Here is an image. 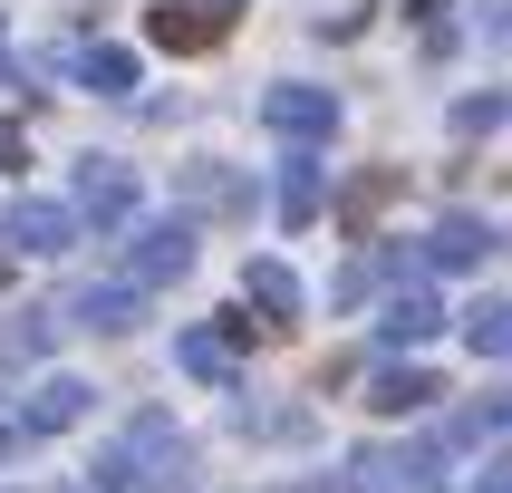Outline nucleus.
<instances>
[{"mask_svg":"<svg viewBox=\"0 0 512 493\" xmlns=\"http://www.w3.org/2000/svg\"><path fill=\"white\" fill-rule=\"evenodd\" d=\"M184 484H194V435L165 406H136L126 435L97 445V464H87V493H184Z\"/></svg>","mask_w":512,"mask_h":493,"instance_id":"1","label":"nucleus"},{"mask_svg":"<svg viewBox=\"0 0 512 493\" xmlns=\"http://www.w3.org/2000/svg\"><path fill=\"white\" fill-rule=\"evenodd\" d=\"M116 271H126V290H165L194 271V223L184 213H165V223H126V252H116Z\"/></svg>","mask_w":512,"mask_h":493,"instance_id":"2","label":"nucleus"},{"mask_svg":"<svg viewBox=\"0 0 512 493\" xmlns=\"http://www.w3.org/2000/svg\"><path fill=\"white\" fill-rule=\"evenodd\" d=\"M261 126H271L290 155H310V145L339 136V97H329V87H310V78H281L271 97H261Z\"/></svg>","mask_w":512,"mask_h":493,"instance_id":"3","label":"nucleus"},{"mask_svg":"<svg viewBox=\"0 0 512 493\" xmlns=\"http://www.w3.org/2000/svg\"><path fill=\"white\" fill-rule=\"evenodd\" d=\"M145 39L165 58H203L232 39V0H165V10H145Z\"/></svg>","mask_w":512,"mask_h":493,"instance_id":"4","label":"nucleus"},{"mask_svg":"<svg viewBox=\"0 0 512 493\" xmlns=\"http://www.w3.org/2000/svg\"><path fill=\"white\" fill-rule=\"evenodd\" d=\"M435 474H445V464H435L426 445H358V455H348V493H445Z\"/></svg>","mask_w":512,"mask_h":493,"instance_id":"5","label":"nucleus"},{"mask_svg":"<svg viewBox=\"0 0 512 493\" xmlns=\"http://www.w3.org/2000/svg\"><path fill=\"white\" fill-rule=\"evenodd\" d=\"M68 213L97 232H126L136 223V165H116V155H87L78 165V194H68Z\"/></svg>","mask_w":512,"mask_h":493,"instance_id":"6","label":"nucleus"},{"mask_svg":"<svg viewBox=\"0 0 512 493\" xmlns=\"http://www.w3.org/2000/svg\"><path fill=\"white\" fill-rule=\"evenodd\" d=\"M78 213H68V203H49V194H20L10 203V213H0V242H10V252H39V261H58V252H78Z\"/></svg>","mask_w":512,"mask_h":493,"instance_id":"7","label":"nucleus"},{"mask_svg":"<svg viewBox=\"0 0 512 493\" xmlns=\"http://www.w3.org/2000/svg\"><path fill=\"white\" fill-rule=\"evenodd\" d=\"M368 329H377V348H426V339H445V300H435L426 281H416V290H387Z\"/></svg>","mask_w":512,"mask_h":493,"instance_id":"8","label":"nucleus"},{"mask_svg":"<svg viewBox=\"0 0 512 493\" xmlns=\"http://www.w3.org/2000/svg\"><path fill=\"white\" fill-rule=\"evenodd\" d=\"M87 406H97V387H87V377H68V368H58V377H39V387H29V397L10 406V416H20V426H29V445H39V435L78 426Z\"/></svg>","mask_w":512,"mask_h":493,"instance_id":"9","label":"nucleus"},{"mask_svg":"<svg viewBox=\"0 0 512 493\" xmlns=\"http://www.w3.org/2000/svg\"><path fill=\"white\" fill-rule=\"evenodd\" d=\"M416 252H426V271H484V261H493V223H484V213H445Z\"/></svg>","mask_w":512,"mask_h":493,"instance_id":"10","label":"nucleus"},{"mask_svg":"<svg viewBox=\"0 0 512 493\" xmlns=\"http://www.w3.org/2000/svg\"><path fill=\"white\" fill-rule=\"evenodd\" d=\"M58 310L78 319V329H97V339H126V329H136V319H145V300H136V290H126V281H87V290H68Z\"/></svg>","mask_w":512,"mask_h":493,"instance_id":"11","label":"nucleus"},{"mask_svg":"<svg viewBox=\"0 0 512 493\" xmlns=\"http://www.w3.org/2000/svg\"><path fill=\"white\" fill-rule=\"evenodd\" d=\"M242 310H252L261 329H290V319H300V271H290V261H271V252H261L252 271H242Z\"/></svg>","mask_w":512,"mask_h":493,"instance_id":"12","label":"nucleus"},{"mask_svg":"<svg viewBox=\"0 0 512 493\" xmlns=\"http://www.w3.org/2000/svg\"><path fill=\"white\" fill-rule=\"evenodd\" d=\"M174 194H184V213H223V223L252 213V184H242L232 165H184V174H174Z\"/></svg>","mask_w":512,"mask_h":493,"instance_id":"13","label":"nucleus"},{"mask_svg":"<svg viewBox=\"0 0 512 493\" xmlns=\"http://www.w3.org/2000/svg\"><path fill=\"white\" fill-rule=\"evenodd\" d=\"M68 78L97 87V97H136V49H116V39H78V49H68Z\"/></svg>","mask_w":512,"mask_h":493,"instance_id":"14","label":"nucleus"},{"mask_svg":"<svg viewBox=\"0 0 512 493\" xmlns=\"http://www.w3.org/2000/svg\"><path fill=\"white\" fill-rule=\"evenodd\" d=\"M319 203H329V174H319V155H290L281 184H271V213L300 232V223H319Z\"/></svg>","mask_w":512,"mask_h":493,"instance_id":"15","label":"nucleus"},{"mask_svg":"<svg viewBox=\"0 0 512 493\" xmlns=\"http://www.w3.org/2000/svg\"><path fill=\"white\" fill-rule=\"evenodd\" d=\"M174 368L203 377V387H232V377H242V348H232L223 329H184V339H174Z\"/></svg>","mask_w":512,"mask_h":493,"instance_id":"16","label":"nucleus"},{"mask_svg":"<svg viewBox=\"0 0 512 493\" xmlns=\"http://www.w3.org/2000/svg\"><path fill=\"white\" fill-rule=\"evenodd\" d=\"M435 397H445V387H435L426 368H377L368 377V406H377V416H416V406H435Z\"/></svg>","mask_w":512,"mask_h":493,"instance_id":"17","label":"nucleus"},{"mask_svg":"<svg viewBox=\"0 0 512 493\" xmlns=\"http://www.w3.org/2000/svg\"><path fill=\"white\" fill-rule=\"evenodd\" d=\"M49 339H58V310H10L0 319V368H29Z\"/></svg>","mask_w":512,"mask_h":493,"instance_id":"18","label":"nucleus"},{"mask_svg":"<svg viewBox=\"0 0 512 493\" xmlns=\"http://www.w3.org/2000/svg\"><path fill=\"white\" fill-rule=\"evenodd\" d=\"M464 348L474 358H512V300H474L464 310Z\"/></svg>","mask_w":512,"mask_h":493,"instance_id":"19","label":"nucleus"},{"mask_svg":"<svg viewBox=\"0 0 512 493\" xmlns=\"http://www.w3.org/2000/svg\"><path fill=\"white\" fill-rule=\"evenodd\" d=\"M242 435H271V445H310V406H242Z\"/></svg>","mask_w":512,"mask_h":493,"instance_id":"20","label":"nucleus"},{"mask_svg":"<svg viewBox=\"0 0 512 493\" xmlns=\"http://www.w3.org/2000/svg\"><path fill=\"white\" fill-rule=\"evenodd\" d=\"M397 184H406L397 165H377V174H358V184H348V223L368 232V213H387V203H397Z\"/></svg>","mask_w":512,"mask_h":493,"instance_id":"21","label":"nucleus"},{"mask_svg":"<svg viewBox=\"0 0 512 493\" xmlns=\"http://www.w3.org/2000/svg\"><path fill=\"white\" fill-rule=\"evenodd\" d=\"M406 20L426 29V49H445L455 39V0H406Z\"/></svg>","mask_w":512,"mask_h":493,"instance_id":"22","label":"nucleus"},{"mask_svg":"<svg viewBox=\"0 0 512 493\" xmlns=\"http://www.w3.org/2000/svg\"><path fill=\"white\" fill-rule=\"evenodd\" d=\"M29 165V136H20V116H0V174H20Z\"/></svg>","mask_w":512,"mask_h":493,"instance_id":"23","label":"nucleus"},{"mask_svg":"<svg viewBox=\"0 0 512 493\" xmlns=\"http://www.w3.org/2000/svg\"><path fill=\"white\" fill-rule=\"evenodd\" d=\"M493 116H503V97H464V107H455V126H464V136H484Z\"/></svg>","mask_w":512,"mask_h":493,"instance_id":"24","label":"nucleus"},{"mask_svg":"<svg viewBox=\"0 0 512 493\" xmlns=\"http://www.w3.org/2000/svg\"><path fill=\"white\" fill-rule=\"evenodd\" d=\"M213 329H223V339H232V348H252V339H271V329H261V319H252V310H223V319H213Z\"/></svg>","mask_w":512,"mask_h":493,"instance_id":"25","label":"nucleus"},{"mask_svg":"<svg viewBox=\"0 0 512 493\" xmlns=\"http://www.w3.org/2000/svg\"><path fill=\"white\" fill-rule=\"evenodd\" d=\"M484 39H493V49H512V0H484Z\"/></svg>","mask_w":512,"mask_h":493,"instance_id":"26","label":"nucleus"},{"mask_svg":"<svg viewBox=\"0 0 512 493\" xmlns=\"http://www.w3.org/2000/svg\"><path fill=\"white\" fill-rule=\"evenodd\" d=\"M10 455H29V426L10 416V406H0V464H10Z\"/></svg>","mask_w":512,"mask_h":493,"instance_id":"27","label":"nucleus"},{"mask_svg":"<svg viewBox=\"0 0 512 493\" xmlns=\"http://www.w3.org/2000/svg\"><path fill=\"white\" fill-rule=\"evenodd\" d=\"M474 493H512V455H493L484 474H474Z\"/></svg>","mask_w":512,"mask_h":493,"instance_id":"28","label":"nucleus"},{"mask_svg":"<svg viewBox=\"0 0 512 493\" xmlns=\"http://www.w3.org/2000/svg\"><path fill=\"white\" fill-rule=\"evenodd\" d=\"M271 493H329V484H271Z\"/></svg>","mask_w":512,"mask_h":493,"instance_id":"29","label":"nucleus"},{"mask_svg":"<svg viewBox=\"0 0 512 493\" xmlns=\"http://www.w3.org/2000/svg\"><path fill=\"white\" fill-rule=\"evenodd\" d=\"M0 78H10V39H0Z\"/></svg>","mask_w":512,"mask_h":493,"instance_id":"30","label":"nucleus"},{"mask_svg":"<svg viewBox=\"0 0 512 493\" xmlns=\"http://www.w3.org/2000/svg\"><path fill=\"white\" fill-rule=\"evenodd\" d=\"M0 281H10V252H0Z\"/></svg>","mask_w":512,"mask_h":493,"instance_id":"31","label":"nucleus"},{"mask_svg":"<svg viewBox=\"0 0 512 493\" xmlns=\"http://www.w3.org/2000/svg\"><path fill=\"white\" fill-rule=\"evenodd\" d=\"M68 493H87V484H68Z\"/></svg>","mask_w":512,"mask_h":493,"instance_id":"32","label":"nucleus"}]
</instances>
